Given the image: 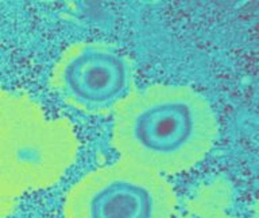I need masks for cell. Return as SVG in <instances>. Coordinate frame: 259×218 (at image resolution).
I'll return each instance as SVG.
<instances>
[{"instance_id":"4","label":"cell","mask_w":259,"mask_h":218,"mask_svg":"<svg viewBox=\"0 0 259 218\" xmlns=\"http://www.w3.org/2000/svg\"><path fill=\"white\" fill-rule=\"evenodd\" d=\"M52 88L81 112L107 115L135 89L133 64L112 44L78 42L54 65Z\"/></svg>"},{"instance_id":"1","label":"cell","mask_w":259,"mask_h":218,"mask_svg":"<svg viewBox=\"0 0 259 218\" xmlns=\"http://www.w3.org/2000/svg\"><path fill=\"white\" fill-rule=\"evenodd\" d=\"M113 113L112 141L121 159L161 175L192 169L218 137L213 109L188 86L134 89Z\"/></svg>"},{"instance_id":"3","label":"cell","mask_w":259,"mask_h":218,"mask_svg":"<svg viewBox=\"0 0 259 218\" xmlns=\"http://www.w3.org/2000/svg\"><path fill=\"white\" fill-rule=\"evenodd\" d=\"M173 187L161 174L120 159L69 190L65 218H171Z\"/></svg>"},{"instance_id":"5","label":"cell","mask_w":259,"mask_h":218,"mask_svg":"<svg viewBox=\"0 0 259 218\" xmlns=\"http://www.w3.org/2000/svg\"><path fill=\"white\" fill-rule=\"evenodd\" d=\"M214 218H239V217H232V215H227V214H222V215H218V217H214ZM250 218H258V215L256 214H254L252 217Z\"/></svg>"},{"instance_id":"2","label":"cell","mask_w":259,"mask_h":218,"mask_svg":"<svg viewBox=\"0 0 259 218\" xmlns=\"http://www.w3.org/2000/svg\"><path fill=\"white\" fill-rule=\"evenodd\" d=\"M78 140L68 120L46 119L19 96L0 123V209L54 185L76 159Z\"/></svg>"}]
</instances>
